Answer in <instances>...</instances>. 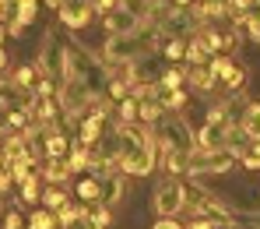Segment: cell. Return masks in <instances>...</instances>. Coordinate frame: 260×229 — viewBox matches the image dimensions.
<instances>
[{
	"label": "cell",
	"instance_id": "cell-1",
	"mask_svg": "<svg viewBox=\"0 0 260 229\" xmlns=\"http://www.w3.org/2000/svg\"><path fill=\"white\" fill-rule=\"evenodd\" d=\"M197 141H201L197 148H204V152H225V148H229V141H232V124H229L225 109H211V113H208V124L201 127V137H197Z\"/></svg>",
	"mask_w": 260,
	"mask_h": 229
},
{
	"label": "cell",
	"instance_id": "cell-2",
	"mask_svg": "<svg viewBox=\"0 0 260 229\" xmlns=\"http://www.w3.org/2000/svg\"><path fill=\"white\" fill-rule=\"evenodd\" d=\"M158 148H162L166 155H173V152L193 155V152H197V148H193V134H190V127L179 124V120H162V124H158Z\"/></svg>",
	"mask_w": 260,
	"mask_h": 229
},
{
	"label": "cell",
	"instance_id": "cell-3",
	"mask_svg": "<svg viewBox=\"0 0 260 229\" xmlns=\"http://www.w3.org/2000/svg\"><path fill=\"white\" fill-rule=\"evenodd\" d=\"M232 162H236V155L225 148V152H204V148H197L193 155H190V162H186V177H204V173H229L232 169Z\"/></svg>",
	"mask_w": 260,
	"mask_h": 229
},
{
	"label": "cell",
	"instance_id": "cell-4",
	"mask_svg": "<svg viewBox=\"0 0 260 229\" xmlns=\"http://www.w3.org/2000/svg\"><path fill=\"white\" fill-rule=\"evenodd\" d=\"M151 205H155V212L162 215V219H173L176 212L186 205V187L176 180H166L155 187V194H151Z\"/></svg>",
	"mask_w": 260,
	"mask_h": 229
},
{
	"label": "cell",
	"instance_id": "cell-5",
	"mask_svg": "<svg viewBox=\"0 0 260 229\" xmlns=\"http://www.w3.org/2000/svg\"><path fill=\"white\" fill-rule=\"evenodd\" d=\"M144 49H151V39H141V36H109V43H106V60L109 64H134L130 56H137V53H144Z\"/></svg>",
	"mask_w": 260,
	"mask_h": 229
},
{
	"label": "cell",
	"instance_id": "cell-6",
	"mask_svg": "<svg viewBox=\"0 0 260 229\" xmlns=\"http://www.w3.org/2000/svg\"><path fill=\"white\" fill-rule=\"evenodd\" d=\"M137 25H141V11H134V7H116L109 18H106V28H109V36H134L137 32Z\"/></svg>",
	"mask_w": 260,
	"mask_h": 229
},
{
	"label": "cell",
	"instance_id": "cell-7",
	"mask_svg": "<svg viewBox=\"0 0 260 229\" xmlns=\"http://www.w3.org/2000/svg\"><path fill=\"white\" fill-rule=\"evenodd\" d=\"M14 85L25 92V95H39V92L46 89V71L39 67V64H25V67H18L14 71Z\"/></svg>",
	"mask_w": 260,
	"mask_h": 229
},
{
	"label": "cell",
	"instance_id": "cell-8",
	"mask_svg": "<svg viewBox=\"0 0 260 229\" xmlns=\"http://www.w3.org/2000/svg\"><path fill=\"white\" fill-rule=\"evenodd\" d=\"M151 166H155V148H151V145H148V148H141V152H134L130 159L120 162V169L130 173V177H148V173H151Z\"/></svg>",
	"mask_w": 260,
	"mask_h": 229
},
{
	"label": "cell",
	"instance_id": "cell-9",
	"mask_svg": "<svg viewBox=\"0 0 260 229\" xmlns=\"http://www.w3.org/2000/svg\"><path fill=\"white\" fill-rule=\"evenodd\" d=\"M186 81H190L193 89H201V92H211V85L218 81L215 60H208V64H190V67H186Z\"/></svg>",
	"mask_w": 260,
	"mask_h": 229
},
{
	"label": "cell",
	"instance_id": "cell-10",
	"mask_svg": "<svg viewBox=\"0 0 260 229\" xmlns=\"http://www.w3.org/2000/svg\"><path fill=\"white\" fill-rule=\"evenodd\" d=\"M60 102H63V109H71V113H81L88 106V89L81 78H71L67 81V89H63V95H60Z\"/></svg>",
	"mask_w": 260,
	"mask_h": 229
},
{
	"label": "cell",
	"instance_id": "cell-11",
	"mask_svg": "<svg viewBox=\"0 0 260 229\" xmlns=\"http://www.w3.org/2000/svg\"><path fill=\"white\" fill-rule=\"evenodd\" d=\"M215 71H218V78H221L232 92H239L243 85H246V71H243V67H236L229 56H215Z\"/></svg>",
	"mask_w": 260,
	"mask_h": 229
},
{
	"label": "cell",
	"instance_id": "cell-12",
	"mask_svg": "<svg viewBox=\"0 0 260 229\" xmlns=\"http://www.w3.org/2000/svg\"><path fill=\"white\" fill-rule=\"evenodd\" d=\"M60 18H63V25L81 28L88 18H91V4H63V7H60Z\"/></svg>",
	"mask_w": 260,
	"mask_h": 229
},
{
	"label": "cell",
	"instance_id": "cell-13",
	"mask_svg": "<svg viewBox=\"0 0 260 229\" xmlns=\"http://www.w3.org/2000/svg\"><path fill=\"white\" fill-rule=\"evenodd\" d=\"M71 173H74L71 159H49V162H46V169H43V177H46L49 183H63Z\"/></svg>",
	"mask_w": 260,
	"mask_h": 229
},
{
	"label": "cell",
	"instance_id": "cell-14",
	"mask_svg": "<svg viewBox=\"0 0 260 229\" xmlns=\"http://www.w3.org/2000/svg\"><path fill=\"white\" fill-rule=\"evenodd\" d=\"M155 99H158L162 109H179V106L186 102L183 89H166V85H155Z\"/></svg>",
	"mask_w": 260,
	"mask_h": 229
},
{
	"label": "cell",
	"instance_id": "cell-15",
	"mask_svg": "<svg viewBox=\"0 0 260 229\" xmlns=\"http://www.w3.org/2000/svg\"><path fill=\"white\" fill-rule=\"evenodd\" d=\"M239 127H243V134H246V137L260 141V102H253V106L243 113V124H239Z\"/></svg>",
	"mask_w": 260,
	"mask_h": 229
},
{
	"label": "cell",
	"instance_id": "cell-16",
	"mask_svg": "<svg viewBox=\"0 0 260 229\" xmlns=\"http://www.w3.org/2000/svg\"><path fill=\"white\" fill-rule=\"evenodd\" d=\"M71 152H67V137L60 134V131H53V134L46 137V159H67Z\"/></svg>",
	"mask_w": 260,
	"mask_h": 229
},
{
	"label": "cell",
	"instance_id": "cell-17",
	"mask_svg": "<svg viewBox=\"0 0 260 229\" xmlns=\"http://www.w3.org/2000/svg\"><path fill=\"white\" fill-rule=\"evenodd\" d=\"M102 137V113H91L85 124H81V141L91 145V141H99Z\"/></svg>",
	"mask_w": 260,
	"mask_h": 229
},
{
	"label": "cell",
	"instance_id": "cell-18",
	"mask_svg": "<svg viewBox=\"0 0 260 229\" xmlns=\"http://www.w3.org/2000/svg\"><path fill=\"white\" fill-rule=\"evenodd\" d=\"M43 205L49 208V212H56V215H60V212L71 205V197H67L63 190H56V187H53V190H46V194H43Z\"/></svg>",
	"mask_w": 260,
	"mask_h": 229
},
{
	"label": "cell",
	"instance_id": "cell-19",
	"mask_svg": "<svg viewBox=\"0 0 260 229\" xmlns=\"http://www.w3.org/2000/svg\"><path fill=\"white\" fill-rule=\"evenodd\" d=\"M67 159H71V166H74V169H85L88 162H91V152H88L85 141H78V145L71 148V155H67Z\"/></svg>",
	"mask_w": 260,
	"mask_h": 229
},
{
	"label": "cell",
	"instance_id": "cell-20",
	"mask_svg": "<svg viewBox=\"0 0 260 229\" xmlns=\"http://www.w3.org/2000/svg\"><path fill=\"white\" fill-rule=\"evenodd\" d=\"M78 194H81L85 201H102V197H106V194H102V180H81Z\"/></svg>",
	"mask_w": 260,
	"mask_h": 229
},
{
	"label": "cell",
	"instance_id": "cell-21",
	"mask_svg": "<svg viewBox=\"0 0 260 229\" xmlns=\"http://www.w3.org/2000/svg\"><path fill=\"white\" fill-rule=\"evenodd\" d=\"M56 222H60V219H56V215H53L49 208H43V212H36V215H32V222H28V229H53Z\"/></svg>",
	"mask_w": 260,
	"mask_h": 229
},
{
	"label": "cell",
	"instance_id": "cell-22",
	"mask_svg": "<svg viewBox=\"0 0 260 229\" xmlns=\"http://www.w3.org/2000/svg\"><path fill=\"white\" fill-rule=\"evenodd\" d=\"M239 159H243V166H250V169H260V141L246 145V148L239 152Z\"/></svg>",
	"mask_w": 260,
	"mask_h": 229
},
{
	"label": "cell",
	"instance_id": "cell-23",
	"mask_svg": "<svg viewBox=\"0 0 260 229\" xmlns=\"http://www.w3.org/2000/svg\"><path fill=\"white\" fill-rule=\"evenodd\" d=\"M183 81H186V71H179V67H169V71L162 74V81H158V85H166V89H183Z\"/></svg>",
	"mask_w": 260,
	"mask_h": 229
},
{
	"label": "cell",
	"instance_id": "cell-24",
	"mask_svg": "<svg viewBox=\"0 0 260 229\" xmlns=\"http://www.w3.org/2000/svg\"><path fill=\"white\" fill-rule=\"evenodd\" d=\"M186 162H190V155H183V152H173V155H166V166H169V173H173V177L186 173Z\"/></svg>",
	"mask_w": 260,
	"mask_h": 229
},
{
	"label": "cell",
	"instance_id": "cell-25",
	"mask_svg": "<svg viewBox=\"0 0 260 229\" xmlns=\"http://www.w3.org/2000/svg\"><path fill=\"white\" fill-rule=\"evenodd\" d=\"M36 7H39V4H32V0H21V4H14V18L25 25V21H32V18H36Z\"/></svg>",
	"mask_w": 260,
	"mask_h": 229
},
{
	"label": "cell",
	"instance_id": "cell-26",
	"mask_svg": "<svg viewBox=\"0 0 260 229\" xmlns=\"http://www.w3.org/2000/svg\"><path fill=\"white\" fill-rule=\"evenodd\" d=\"M166 56H169V60H186V46H183V39H173V43L166 46Z\"/></svg>",
	"mask_w": 260,
	"mask_h": 229
},
{
	"label": "cell",
	"instance_id": "cell-27",
	"mask_svg": "<svg viewBox=\"0 0 260 229\" xmlns=\"http://www.w3.org/2000/svg\"><path fill=\"white\" fill-rule=\"evenodd\" d=\"M21 194H25V201H39V180L21 183Z\"/></svg>",
	"mask_w": 260,
	"mask_h": 229
},
{
	"label": "cell",
	"instance_id": "cell-28",
	"mask_svg": "<svg viewBox=\"0 0 260 229\" xmlns=\"http://www.w3.org/2000/svg\"><path fill=\"white\" fill-rule=\"evenodd\" d=\"M246 28H250V36L260 43V18H257V14H250V18H246Z\"/></svg>",
	"mask_w": 260,
	"mask_h": 229
},
{
	"label": "cell",
	"instance_id": "cell-29",
	"mask_svg": "<svg viewBox=\"0 0 260 229\" xmlns=\"http://www.w3.org/2000/svg\"><path fill=\"white\" fill-rule=\"evenodd\" d=\"M4 229H21V219H18V215H14V212H11V215H7V219H4Z\"/></svg>",
	"mask_w": 260,
	"mask_h": 229
},
{
	"label": "cell",
	"instance_id": "cell-30",
	"mask_svg": "<svg viewBox=\"0 0 260 229\" xmlns=\"http://www.w3.org/2000/svg\"><path fill=\"white\" fill-rule=\"evenodd\" d=\"M155 229H183L176 219H162V222H155Z\"/></svg>",
	"mask_w": 260,
	"mask_h": 229
},
{
	"label": "cell",
	"instance_id": "cell-31",
	"mask_svg": "<svg viewBox=\"0 0 260 229\" xmlns=\"http://www.w3.org/2000/svg\"><path fill=\"white\" fill-rule=\"evenodd\" d=\"M85 229H102V226H91V222H88V226H85Z\"/></svg>",
	"mask_w": 260,
	"mask_h": 229
}]
</instances>
